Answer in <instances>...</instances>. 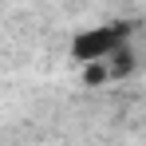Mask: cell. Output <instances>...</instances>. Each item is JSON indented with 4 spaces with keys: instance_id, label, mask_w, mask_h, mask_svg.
Segmentation results:
<instances>
[{
    "instance_id": "obj_1",
    "label": "cell",
    "mask_w": 146,
    "mask_h": 146,
    "mask_svg": "<svg viewBox=\"0 0 146 146\" xmlns=\"http://www.w3.org/2000/svg\"><path fill=\"white\" fill-rule=\"evenodd\" d=\"M134 24H126V20H115V24H99V28H87V32H75L71 44H67V55H71V63L79 67H103V63H111L122 48H130V32Z\"/></svg>"
}]
</instances>
